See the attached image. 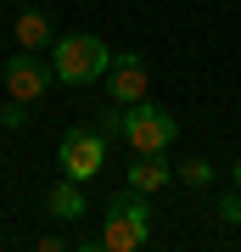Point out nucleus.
I'll return each mask as SVG.
<instances>
[{"mask_svg":"<svg viewBox=\"0 0 241 252\" xmlns=\"http://www.w3.org/2000/svg\"><path fill=\"white\" fill-rule=\"evenodd\" d=\"M179 180H185L191 190H202L207 180H213V162H202V157H185V162H179Z\"/></svg>","mask_w":241,"mask_h":252,"instance_id":"obj_10","label":"nucleus"},{"mask_svg":"<svg viewBox=\"0 0 241 252\" xmlns=\"http://www.w3.org/2000/svg\"><path fill=\"white\" fill-rule=\"evenodd\" d=\"M169 180H174V162L163 157V152H135V168H129V185H135V190L157 196Z\"/></svg>","mask_w":241,"mask_h":252,"instance_id":"obj_8","label":"nucleus"},{"mask_svg":"<svg viewBox=\"0 0 241 252\" xmlns=\"http://www.w3.org/2000/svg\"><path fill=\"white\" fill-rule=\"evenodd\" d=\"M146 84H152V73H146L140 56H112V67H107V95L118 101V107L146 101Z\"/></svg>","mask_w":241,"mask_h":252,"instance_id":"obj_6","label":"nucleus"},{"mask_svg":"<svg viewBox=\"0 0 241 252\" xmlns=\"http://www.w3.org/2000/svg\"><path fill=\"white\" fill-rule=\"evenodd\" d=\"M174 129H179L174 112L152 107V101H129L118 140H129V152H169V146H174Z\"/></svg>","mask_w":241,"mask_h":252,"instance_id":"obj_3","label":"nucleus"},{"mask_svg":"<svg viewBox=\"0 0 241 252\" xmlns=\"http://www.w3.org/2000/svg\"><path fill=\"white\" fill-rule=\"evenodd\" d=\"M56 162H62L68 180L90 185L101 168H107V135H101V129H68V135L56 140Z\"/></svg>","mask_w":241,"mask_h":252,"instance_id":"obj_4","label":"nucleus"},{"mask_svg":"<svg viewBox=\"0 0 241 252\" xmlns=\"http://www.w3.org/2000/svg\"><path fill=\"white\" fill-rule=\"evenodd\" d=\"M96 129H101V135H107V140H112V135H118V129H124V107H118V101H112V107H107V112H101V118H96Z\"/></svg>","mask_w":241,"mask_h":252,"instance_id":"obj_11","label":"nucleus"},{"mask_svg":"<svg viewBox=\"0 0 241 252\" xmlns=\"http://www.w3.org/2000/svg\"><path fill=\"white\" fill-rule=\"evenodd\" d=\"M45 213H51V219H62V224H79V219L90 213V202H84V185L62 174V180H56L51 190H45Z\"/></svg>","mask_w":241,"mask_h":252,"instance_id":"obj_7","label":"nucleus"},{"mask_svg":"<svg viewBox=\"0 0 241 252\" xmlns=\"http://www.w3.org/2000/svg\"><path fill=\"white\" fill-rule=\"evenodd\" d=\"M17 45L23 51H45V45H51V17H45V11L28 6L23 17H17Z\"/></svg>","mask_w":241,"mask_h":252,"instance_id":"obj_9","label":"nucleus"},{"mask_svg":"<svg viewBox=\"0 0 241 252\" xmlns=\"http://www.w3.org/2000/svg\"><path fill=\"white\" fill-rule=\"evenodd\" d=\"M23 107H28V101H11V107L0 112V129H23V124H28V112H23Z\"/></svg>","mask_w":241,"mask_h":252,"instance_id":"obj_12","label":"nucleus"},{"mask_svg":"<svg viewBox=\"0 0 241 252\" xmlns=\"http://www.w3.org/2000/svg\"><path fill=\"white\" fill-rule=\"evenodd\" d=\"M230 174H236V190H241V157H236V168H230Z\"/></svg>","mask_w":241,"mask_h":252,"instance_id":"obj_14","label":"nucleus"},{"mask_svg":"<svg viewBox=\"0 0 241 252\" xmlns=\"http://www.w3.org/2000/svg\"><path fill=\"white\" fill-rule=\"evenodd\" d=\"M107 67H112V51H107L101 34H62V39H51L56 84H96V79H107Z\"/></svg>","mask_w":241,"mask_h":252,"instance_id":"obj_2","label":"nucleus"},{"mask_svg":"<svg viewBox=\"0 0 241 252\" xmlns=\"http://www.w3.org/2000/svg\"><path fill=\"white\" fill-rule=\"evenodd\" d=\"M152 241V207H146V190H112L107 207H101V230L84 235L79 247H107V252H140Z\"/></svg>","mask_w":241,"mask_h":252,"instance_id":"obj_1","label":"nucleus"},{"mask_svg":"<svg viewBox=\"0 0 241 252\" xmlns=\"http://www.w3.org/2000/svg\"><path fill=\"white\" fill-rule=\"evenodd\" d=\"M51 79H56V73L45 67L34 51H17V56L6 62V95H11V101H34V95H45V84H51Z\"/></svg>","mask_w":241,"mask_h":252,"instance_id":"obj_5","label":"nucleus"},{"mask_svg":"<svg viewBox=\"0 0 241 252\" xmlns=\"http://www.w3.org/2000/svg\"><path fill=\"white\" fill-rule=\"evenodd\" d=\"M219 224H241V190L219 202Z\"/></svg>","mask_w":241,"mask_h":252,"instance_id":"obj_13","label":"nucleus"}]
</instances>
